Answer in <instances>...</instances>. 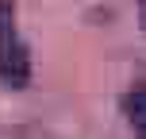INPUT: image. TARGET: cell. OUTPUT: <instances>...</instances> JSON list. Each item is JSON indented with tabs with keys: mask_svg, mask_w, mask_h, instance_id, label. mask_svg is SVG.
Here are the masks:
<instances>
[{
	"mask_svg": "<svg viewBox=\"0 0 146 139\" xmlns=\"http://www.w3.org/2000/svg\"><path fill=\"white\" fill-rule=\"evenodd\" d=\"M119 108H123L127 124H131L135 139H146V85H135L123 93V101H119Z\"/></svg>",
	"mask_w": 146,
	"mask_h": 139,
	"instance_id": "2",
	"label": "cell"
},
{
	"mask_svg": "<svg viewBox=\"0 0 146 139\" xmlns=\"http://www.w3.org/2000/svg\"><path fill=\"white\" fill-rule=\"evenodd\" d=\"M0 81L8 89H23L31 81V50L19 39L12 0H0Z\"/></svg>",
	"mask_w": 146,
	"mask_h": 139,
	"instance_id": "1",
	"label": "cell"
},
{
	"mask_svg": "<svg viewBox=\"0 0 146 139\" xmlns=\"http://www.w3.org/2000/svg\"><path fill=\"white\" fill-rule=\"evenodd\" d=\"M139 23H142V31H146V0H139Z\"/></svg>",
	"mask_w": 146,
	"mask_h": 139,
	"instance_id": "3",
	"label": "cell"
}]
</instances>
